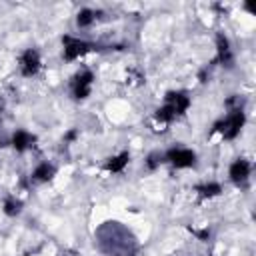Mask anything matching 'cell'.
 I'll use <instances>...</instances> for the list:
<instances>
[{
	"label": "cell",
	"instance_id": "5b68a950",
	"mask_svg": "<svg viewBox=\"0 0 256 256\" xmlns=\"http://www.w3.org/2000/svg\"><path fill=\"white\" fill-rule=\"evenodd\" d=\"M92 72L90 70H84L80 72L76 78H74V96L76 98H86L90 94V84H92Z\"/></svg>",
	"mask_w": 256,
	"mask_h": 256
},
{
	"label": "cell",
	"instance_id": "3957f363",
	"mask_svg": "<svg viewBox=\"0 0 256 256\" xmlns=\"http://www.w3.org/2000/svg\"><path fill=\"white\" fill-rule=\"evenodd\" d=\"M64 42V58L66 60H76L80 54H84L88 50V44L82 42V40H76L72 36H64L62 38Z\"/></svg>",
	"mask_w": 256,
	"mask_h": 256
},
{
	"label": "cell",
	"instance_id": "9c48e42d",
	"mask_svg": "<svg viewBox=\"0 0 256 256\" xmlns=\"http://www.w3.org/2000/svg\"><path fill=\"white\" fill-rule=\"evenodd\" d=\"M52 174H54V166H52V164H48V162H42V164H38V166H36V170H34V172H32V178L38 180V182H44V180H50V178H52Z\"/></svg>",
	"mask_w": 256,
	"mask_h": 256
},
{
	"label": "cell",
	"instance_id": "6da1fadb",
	"mask_svg": "<svg viewBox=\"0 0 256 256\" xmlns=\"http://www.w3.org/2000/svg\"><path fill=\"white\" fill-rule=\"evenodd\" d=\"M242 124H244V112H242L240 108H236L226 120H222V122H218V124L214 126V132L220 130V132L224 134V138H226V140H232V138L238 136Z\"/></svg>",
	"mask_w": 256,
	"mask_h": 256
},
{
	"label": "cell",
	"instance_id": "8992f818",
	"mask_svg": "<svg viewBox=\"0 0 256 256\" xmlns=\"http://www.w3.org/2000/svg\"><path fill=\"white\" fill-rule=\"evenodd\" d=\"M250 174V164L246 160H236V162L230 166V178L234 182H244Z\"/></svg>",
	"mask_w": 256,
	"mask_h": 256
},
{
	"label": "cell",
	"instance_id": "9a60e30c",
	"mask_svg": "<svg viewBox=\"0 0 256 256\" xmlns=\"http://www.w3.org/2000/svg\"><path fill=\"white\" fill-rule=\"evenodd\" d=\"M158 158H160V154H156V152L148 156V168H150V170H154V168L158 166V162H160V160H158Z\"/></svg>",
	"mask_w": 256,
	"mask_h": 256
},
{
	"label": "cell",
	"instance_id": "5bb4252c",
	"mask_svg": "<svg viewBox=\"0 0 256 256\" xmlns=\"http://www.w3.org/2000/svg\"><path fill=\"white\" fill-rule=\"evenodd\" d=\"M20 208H22V202H20V200L8 198V200L4 202V212H6L8 216H16V214L20 212Z\"/></svg>",
	"mask_w": 256,
	"mask_h": 256
},
{
	"label": "cell",
	"instance_id": "30bf717a",
	"mask_svg": "<svg viewBox=\"0 0 256 256\" xmlns=\"http://www.w3.org/2000/svg\"><path fill=\"white\" fill-rule=\"evenodd\" d=\"M128 160H130V156H128V152H122L120 156H116V158H110V162L106 164V168L108 170H112V172H120L126 164H128Z\"/></svg>",
	"mask_w": 256,
	"mask_h": 256
},
{
	"label": "cell",
	"instance_id": "277c9868",
	"mask_svg": "<svg viewBox=\"0 0 256 256\" xmlns=\"http://www.w3.org/2000/svg\"><path fill=\"white\" fill-rule=\"evenodd\" d=\"M22 74L24 76H32V74H36L38 68H40V56L36 50H26L22 54Z\"/></svg>",
	"mask_w": 256,
	"mask_h": 256
},
{
	"label": "cell",
	"instance_id": "7a4b0ae2",
	"mask_svg": "<svg viewBox=\"0 0 256 256\" xmlns=\"http://www.w3.org/2000/svg\"><path fill=\"white\" fill-rule=\"evenodd\" d=\"M166 160L176 168H188L196 162V154L188 148H172L166 152Z\"/></svg>",
	"mask_w": 256,
	"mask_h": 256
},
{
	"label": "cell",
	"instance_id": "2e32d148",
	"mask_svg": "<svg viewBox=\"0 0 256 256\" xmlns=\"http://www.w3.org/2000/svg\"><path fill=\"white\" fill-rule=\"evenodd\" d=\"M74 138H76V130H72V132L66 134V140H74Z\"/></svg>",
	"mask_w": 256,
	"mask_h": 256
},
{
	"label": "cell",
	"instance_id": "ba28073f",
	"mask_svg": "<svg viewBox=\"0 0 256 256\" xmlns=\"http://www.w3.org/2000/svg\"><path fill=\"white\" fill-rule=\"evenodd\" d=\"M32 142H34V136H30L28 132H24V130H18L14 136H12V146L16 148V150H26Z\"/></svg>",
	"mask_w": 256,
	"mask_h": 256
},
{
	"label": "cell",
	"instance_id": "8fae6325",
	"mask_svg": "<svg viewBox=\"0 0 256 256\" xmlns=\"http://www.w3.org/2000/svg\"><path fill=\"white\" fill-rule=\"evenodd\" d=\"M94 12L90 10V8H82L80 12H78V18H76V22H78V26L80 28H86V26H90L92 22H94Z\"/></svg>",
	"mask_w": 256,
	"mask_h": 256
},
{
	"label": "cell",
	"instance_id": "52a82bcc",
	"mask_svg": "<svg viewBox=\"0 0 256 256\" xmlns=\"http://www.w3.org/2000/svg\"><path fill=\"white\" fill-rule=\"evenodd\" d=\"M218 54H220V60L230 66L232 64V54H230V44H228V38L226 36H218Z\"/></svg>",
	"mask_w": 256,
	"mask_h": 256
},
{
	"label": "cell",
	"instance_id": "7c38bea8",
	"mask_svg": "<svg viewBox=\"0 0 256 256\" xmlns=\"http://www.w3.org/2000/svg\"><path fill=\"white\" fill-rule=\"evenodd\" d=\"M198 192H200V194L202 196H216V194H220V192H222V188H220V184H216V182H210V184H202V186H198L196 188Z\"/></svg>",
	"mask_w": 256,
	"mask_h": 256
},
{
	"label": "cell",
	"instance_id": "4fadbf2b",
	"mask_svg": "<svg viewBox=\"0 0 256 256\" xmlns=\"http://www.w3.org/2000/svg\"><path fill=\"white\" fill-rule=\"evenodd\" d=\"M174 116H176V110H174L170 104H166V106H162V108L156 110V118H158L160 122H170Z\"/></svg>",
	"mask_w": 256,
	"mask_h": 256
}]
</instances>
